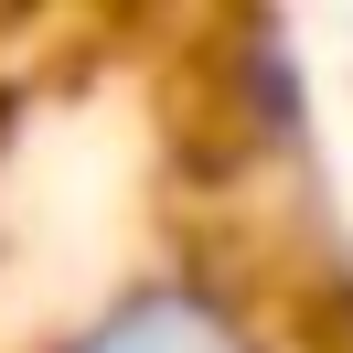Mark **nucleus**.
I'll return each instance as SVG.
<instances>
[{"mask_svg":"<svg viewBox=\"0 0 353 353\" xmlns=\"http://www.w3.org/2000/svg\"><path fill=\"white\" fill-rule=\"evenodd\" d=\"M75 353H246V332L225 321L214 300H193V289H150V300L108 310Z\"/></svg>","mask_w":353,"mask_h":353,"instance_id":"obj_1","label":"nucleus"}]
</instances>
